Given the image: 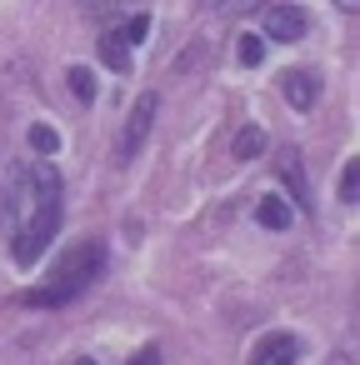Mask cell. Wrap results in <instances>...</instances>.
<instances>
[{"label":"cell","mask_w":360,"mask_h":365,"mask_svg":"<svg viewBox=\"0 0 360 365\" xmlns=\"http://www.w3.org/2000/svg\"><path fill=\"white\" fill-rule=\"evenodd\" d=\"M260 41H280V46H295L305 31H310V16L300 11V6H270L265 16H260Z\"/></svg>","instance_id":"obj_3"},{"label":"cell","mask_w":360,"mask_h":365,"mask_svg":"<svg viewBox=\"0 0 360 365\" xmlns=\"http://www.w3.org/2000/svg\"><path fill=\"white\" fill-rule=\"evenodd\" d=\"M106 36H110L115 46H125V51H135V46H140V41L150 36V16H140V11H135L130 21H120V26H115V31H106Z\"/></svg>","instance_id":"obj_8"},{"label":"cell","mask_w":360,"mask_h":365,"mask_svg":"<svg viewBox=\"0 0 360 365\" xmlns=\"http://www.w3.org/2000/svg\"><path fill=\"white\" fill-rule=\"evenodd\" d=\"M280 96H285L290 110H310L315 96H320V76L315 71H285L280 76Z\"/></svg>","instance_id":"obj_5"},{"label":"cell","mask_w":360,"mask_h":365,"mask_svg":"<svg viewBox=\"0 0 360 365\" xmlns=\"http://www.w3.org/2000/svg\"><path fill=\"white\" fill-rule=\"evenodd\" d=\"M280 180L295 190V200H300V210H310V185H305V170H300V155H285L280 160Z\"/></svg>","instance_id":"obj_10"},{"label":"cell","mask_w":360,"mask_h":365,"mask_svg":"<svg viewBox=\"0 0 360 365\" xmlns=\"http://www.w3.org/2000/svg\"><path fill=\"white\" fill-rule=\"evenodd\" d=\"M215 6H220V11H240V6H245V0H215Z\"/></svg>","instance_id":"obj_19"},{"label":"cell","mask_w":360,"mask_h":365,"mask_svg":"<svg viewBox=\"0 0 360 365\" xmlns=\"http://www.w3.org/2000/svg\"><path fill=\"white\" fill-rule=\"evenodd\" d=\"M71 365H101V360H91V355H81V360H71Z\"/></svg>","instance_id":"obj_21"},{"label":"cell","mask_w":360,"mask_h":365,"mask_svg":"<svg viewBox=\"0 0 360 365\" xmlns=\"http://www.w3.org/2000/svg\"><path fill=\"white\" fill-rule=\"evenodd\" d=\"M235 56H240V66H260V61H265V41H260L255 31H245V36L235 41Z\"/></svg>","instance_id":"obj_12"},{"label":"cell","mask_w":360,"mask_h":365,"mask_svg":"<svg viewBox=\"0 0 360 365\" xmlns=\"http://www.w3.org/2000/svg\"><path fill=\"white\" fill-rule=\"evenodd\" d=\"M330 365H355V360H350V355H345V350H340V355H335V360H330Z\"/></svg>","instance_id":"obj_20"},{"label":"cell","mask_w":360,"mask_h":365,"mask_svg":"<svg viewBox=\"0 0 360 365\" xmlns=\"http://www.w3.org/2000/svg\"><path fill=\"white\" fill-rule=\"evenodd\" d=\"M101 61H106L110 71H130V51H125V46H115L110 36H101Z\"/></svg>","instance_id":"obj_15"},{"label":"cell","mask_w":360,"mask_h":365,"mask_svg":"<svg viewBox=\"0 0 360 365\" xmlns=\"http://www.w3.org/2000/svg\"><path fill=\"white\" fill-rule=\"evenodd\" d=\"M300 360V340L295 335H265L250 355V365H295Z\"/></svg>","instance_id":"obj_6"},{"label":"cell","mask_w":360,"mask_h":365,"mask_svg":"<svg viewBox=\"0 0 360 365\" xmlns=\"http://www.w3.org/2000/svg\"><path fill=\"white\" fill-rule=\"evenodd\" d=\"M255 220H260L265 230H285V225H290V205H285L280 195H265V200L255 205Z\"/></svg>","instance_id":"obj_11"},{"label":"cell","mask_w":360,"mask_h":365,"mask_svg":"<svg viewBox=\"0 0 360 365\" xmlns=\"http://www.w3.org/2000/svg\"><path fill=\"white\" fill-rule=\"evenodd\" d=\"M21 180H26V170H21V165L11 160V145H6V135H0V210H6V205L16 200Z\"/></svg>","instance_id":"obj_7"},{"label":"cell","mask_w":360,"mask_h":365,"mask_svg":"<svg viewBox=\"0 0 360 365\" xmlns=\"http://www.w3.org/2000/svg\"><path fill=\"white\" fill-rule=\"evenodd\" d=\"M31 150H41V155H56V150H61V135H56V125L36 120V125H31Z\"/></svg>","instance_id":"obj_13"},{"label":"cell","mask_w":360,"mask_h":365,"mask_svg":"<svg viewBox=\"0 0 360 365\" xmlns=\"http://www.w3.org/2000/svg\"><path fill=\"white\" fill-rule=\"evenodd\" d=\"M86 6H110V0H86Z\"/></svg>","instance_id":"obj_22"},{"label":"cell","mask_w":360,"mask_h":365,"mask_svg":"<svg viewBox=\"0 0 360 365\" xmlns=\"http://www.w3.org/2000/svg\"><path fill=\"white\" fill-rule=\"evenodd\" d=\"M130 365H160V350H155V345H145L140 355H130Z\"/></svg>","instance_id":"obj_17"},{"label":"cell","mask_w":360,"mask_h":365,"mask_svg":"<svg viewBox=\"0 0 360 365\" xmlns=\"http://www.w3.org/2000/svg\"><path fill=\"white\" fill-rule=\"evenodd\" d=\"M155 110H160L155 96H140V101L130 106L125 135H120V160H135V155H140V145H145V135H150V125H155Z\"/></svg>","instance_id":"obj_4"},{"label":"cell","mask_w":360,"mask_h":365,"mask_svg":"<svg viewBox=\"0 0 360 365\" xmlns=\"http://www.w3.org/2000/svg\"><path fill=\"white\" fill-rule=\"evenodd\" d=\"M66 81H71V91H76V101H86V106L96 101V76H91L86 66H71V76H66Z\"/></svg>","instance_id":"obj_14"},{"label":"cell","mask_w":360,"mask_h":365,"mask_svg":"<svg viewBox=\"0 0 360 365\" xmlns=\"http://www.w3.org/2000/svg\"><path fill=\"white\" fill-rule=\"evenodd\" d=\"M355 195H360V160H345V170H340V200L355 205Z\"/></svg>","instance_id":"obj_16"},{"label":"cell","mask_w":360,"mask_h":365,"mask_svg":"<svg viewBox=\"0 0 360 365\" xmlns=\"http://www.w3.org/2000/svg\"><path fill=\"white\" fill-rule=\"evenodd\" d=\"M335 6H340L345 16H355V11H360V0H335Z\"/></svg>","instance_id":"obj_18"},{"label":"cell","mask_w":360,"mask_h":365,"mask_svg":"<svg viewBox=\"0 0 360 365\" xmlns=\"http://www.w3.org/2000/svg\"><path fill=\"white\" fill-rule=\"evenodd\" d=\"M260 150H265V130H260V125L235 130V140H230V155H235V160H255Z\"/></svg>","instance_id":"obj_9"},{"label":"cell","mask_w":360,"mask_h":365,"mask_svg":"<svg viewBox=\"0 0 360 365\" xmlns=\"http://www.w3.org/2000/svg\"><path fill=\"white\" fill-rule=\"evenodd\" d=\"M21 190L31 195V215L21 220L11 250H16V265H36L46 255V245L56 240V225H61V175L51 165H36V170H26Z\"/></svg>","instance_id":"obj_1"},{"label":"cell","mask_w":360,"mask_h":365,"mask_svg":"<svg viewBox=\"0 0 360 365\" xmlns=\"http://www.w3.org/2000/svg\"><path fill=\"white\" fill-rule=\"evenodd\" d=\"M101 270H106V245H101V240H76V245L66 250L61 270H56L41 290H31L26 300L41 305V310H51V305H71L76 295H86V290L101 280Z\"/></svg>","instance_id":"obj_2"}]
</instances>
